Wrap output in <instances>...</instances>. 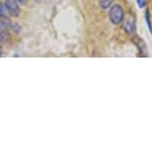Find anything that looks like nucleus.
<instances>
[{"mask_svg":"<svg viewBox=\"0 0 152 152\" xmlns=\"http://www.w3.org/2000/svg\"><path fill=\"white\" fill-rule=\"evenodd\" d=\"M110 22L114 25H118L120 23H122V20L124 18V11L123 8L118 4L113 5L110 10Z\"/></svg>","mask_w":152,"mask_h":152,"instance_id":"nucleus-1","label":"nucleus"},{"mask_svg":"<svg viewBox=\"0 0 152 152\" xmlns=\"http://www.w3.org/2000/svg\"><path fill=\"white\" fill-rule=\"evenodd\" d=\"M36 1H40V0H36Z\"/></svg>","mask_w":152,"mask_h":152,"instance_id":"nucleus-11","label":"nucleus"},{"mask_svg":"<svg viewBox=\"0 0 152 152\" xmlns=\"http://www.w3.org/2000/svg\"><path fill=\"white\" fill-rule=\"evenodd\" d=\"M16 1L20 4H26V2L28 1V0H16Z\"/></svg>","mask_w":152,"mask_h":152,"instance_id":"nucleus-9","label":"nucleus"},{"mask_svg":"<svg viewBox=\"0 0 152 152\" xmlns=\"http://www.w3.org/2000/svg\"><path fill=\"white\" fill-rule=\"evenodd\" d=\"M145 18H146V23H147L148 29L152 33V25H151V23H150V13H149L148 10L146 11V13H145Z\"/></svg>","mask_w":152,"mask_h":152,"instance_id":"nucleus-7","label":"nucleus"},{"mask_svg":"<svg viewBox=\"0 0 152 152\" xmlns=\"http://www.w3.org/2000/svg\"><path fill=\"white\" fill-rule=\"evenodd\" d=\"M114 0H99V3L100 5V7L104 8V9H107L113 5Z\"/></svg>","mask_w":152,"mask_h":152,"instance_id":"nucleus-4","label":"nucleus"},{"mask_svg":"<svg viewBox=\"0 0 152 152\" xmlns=\"http://www.w3.org/2000/svg\"><path fill=\"white\" fill-rule=\"evenodd\" d=\"M5 6H6L8 13L11 16L18 17L20 15V7L16 0H6L5 1Z\"/></svg>","mask_w":152,"mask_h":152,"instance_id":"nucleus-3","label":"nucleus"},{"mask_svg":"<svg viewBox=\"0 0 152 152\" xmlns=\"http://www.w3.org/2000/svg\"><path fill=\"white\" fill-rule=\"evenodd\" d=\"M0 41H1V35H0Z\"/></svg>","mask_w":152,"mask_h":152,"instance_id":"nucleus-10","label":"nucleus"},{"mask_svg":"<svg viewBox=\"0 0 152 152\" xmlns=\"http://www.w3.org/2000/svg\"><path fill=\"white\" fill-rule=\"evenodd\" d=\"M8 23L4 20H0V33H3L8 29Z\"/></svg>","mask_w":152,"mask_h":152,"instance_id":"nucleus-6","label":"nucleus"},{"mask_svg":"<svg viewBox=\"0 0 152 152\" xmlns=\"http://www.w3.org/2000/svg\"><path fill=\"white\" fill-rule=\"evenodd\" d=\"M7 13H8V11L6 9V6H5V4L3 3V2L0 1V17L4 18V17L7 16Z\"/></svg>","mask_w":152,"mask_h":152,"instance_id":"nucleus-5","label":"nucleus"},{"mask_svg":"<svg viewBox=\"0 0 152 152\" xmlns=\"http://www.w3.org/2000/svg\"><path fill=\"white\" fill-rule=\"evenodd\" d=\"M136 2L139 8H144L146 6V0H136Z\"/></svg>","mask_w":152,"mask_h":152,"instance_id":"nucleus-8","label":"nucleus"},{"mask_svg":"<svg viewBox=\"0 0 152 152\" xmlns=\"http://www.w3.org/2000/svg\"><path fill=\"white\" fill-rule=\"evenodd\" d=\"M123 28L128 34H132L135 31V17L131 14H128L127 16H124L122 20Z\"/></svg>","mask_w":152,"mask_h":152,"instance_id":"nucleus-2","label":"nucleus"}]
</instances>
